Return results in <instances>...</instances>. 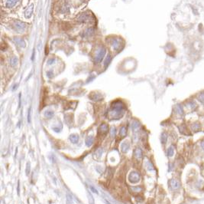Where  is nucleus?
I'll return each instance as SVG.
<instances>
[{
  "mask_svg": "<svg viewBox=\"0 0 204 204\" xmlns=\"http://www.w3.org/2000/svg\"><path fill=\"white\" fill-rule=\"evenodd\" d=\"M141 177L140 174L137 172H132L129 177V180L132 183V184H137L140 181Z\"/></svg>",
  "mask_w": 204,
  "mask_h": 204,
  "instance_id": "obj_1",
  "label": "nucleus"
},
{
  "mask_svg": "<svg viewBox=\"0 0 204 204\" xmlns=\"http://www.w3.org/2000/svg\"><path fill=\"white\" fill-rule=\"evenodd\" d=\"M106 50L104 48H102L101 49L99 50V51L97 53V55H96V57L94 58V61L96 63H100V62L102 61L103 58H104L106 55Z\"/></svg>",
  "mask_w": 204,
  "mask_h": 204,
  "instance_id": "obj_2",
  "label": "nucleus"
},
{
  "mask_svg": "<svg viewBox=\"0 0 204 204\" xmlns=\"http://www.w3.org/2000/svg\"><path fill=\"white\" fill-rule=\"evenodd\" d=\"M14 29H15L16 31H19V32H22L25 29V24L22 22H20V21H15L14 22Z\"/></svg>",
  "mask_w": 204,
  "mask_h": 204,
  "instance_id": "obj_3",
  "label": "nucleus"
},
{
  "mask_svg": "<svg viewBox=\"0 0 204 204\" xmlns=\"http://www.w3.org/2000/svg\"><path fill=\"white\" fill-rule=\"evenodd\" d=\"M77 19L78 21H79V22H88L91 20V18L87 13H83V14H81L79 16H78Z\"/></svg>",
  "mask_w": 204,
  "mask_h": 204,
  "instance_id": "obj_4",
  "label": "nucleus"
},
{
  "mask_svg": "<svg viewBox=\"0 0 204 204\" xmlns=\"http://www.w3.org/2000/svg\"><path fill=\"white\" fill-rule=\"evenodd\" d=\"M33 10H34V5H33V4L30 5L25 10V16L26 17V18L29 19L30 17L32 15Z\"/></svg>",
  "mask_w": 204,
  "mask_h": 204,
  "instance_id": "obj_5",
  "label": "nucleus"
},
{
  "mask_svg": "<svg viewBox=\"0 0 204 204\" xmlns=\"http://www.w3.org/2000/svg\"><path fill=\"white\" fill-rule=\"evenodd\" d=\"M19 2V0H6L5 5L7 8H12V7L15 6Z\"/></svg>",
  "mask_w": 204,
  "mask_h": 204,
  "instance_id": "obj_6",
  "label": "nucleus"
},
{
  "mask_svg": "<svg viewBox=\"0 0 204 204\" xmlns=\"http://www.w3.org/2000/svg\"><path fill=\"white\" fill-rule=\"evenodd\" d=\"M170 186H171L172 189H177L180 187V186H181V184H180V182L178 180H177V179H172L170 180Z\"/></svg>",
  "mask_w": 204,
  "mask_h": 204,
  "instance_id": "obj_7",
  "label": "nucleus"
},
{
  "mask_svg": "<svg viewBox=\"0 0 204 204\" xmlns=\"http://www.w3.org/2000/svg\"><path fill=\"white\" fill-rule=\"evenodd\" d=\"M108 130H109V127L106 124H102V125H100L99 128V131L100 133H102V134H106Z\"/></svg>",
  "mask_w": 204,
  "mask_h": 204,
  "instance_id": "obj_8",
  "label": "nucleus"
},
{
  "mask_svg": "<svg viewBox=\"0 0 204 204\" xmlns=\"http://www.w3.org/2000/svg\"><path fill=\"white\" fill-rule=\"evenodd\" d=\"M129 148L130 146L127 142H124L121 145V150H122V152H123V153H126V152L129 151Z\"/></svg>",
  "mask_w": 204,
  "mask_h": 204,
  "instance_id": "obj_9",
  "label": "nucleus"
},
{
  "mask_svg": "<svg viewBox=\"0 0 204 204\" xmlns=\"http://www.w3.org/2000/svg\"><path fill=\"white\" fill-rule=\"evenodd\" d=\"M134 157L139 160V159L142 157V150H141L140 148H136L134 151Z\"/></svg>",
  "mask_w": 204,
  "mask_h": 204,
  "instance_id": "obj_10",
  "label": "nucleus"
},
{
  "mask_svg": "<svg viewBox=\"0 0 204 204\" xmlns=\"http://www.w3.org/2000/svg\"><path fill=\"white\" fill-rule=\"evenodd\" d=\"M14 41H15V42L18 44L19 46H21V47H25V41H24L23 39H19V38H15V39H14Z\"/></svg>",
  "mask_w": 204,
  "mask_h": 204,
  "instance_id": "obj_11",
  "label": "nucleus"
},
{
  "mask_svg": "<svg viewBox=\"0 0 204 204\" xmlns=\"http://www.w3.org/2000/svg\"><path fill=\"white\" fill-rule=\"evenodd\" d=\"M200 128H201V126H200L199 123H197V122H195L192 124L191 125V130L193 131H198L200 130Z\"/></svg>",
  "mask_w": 204,
  "mask_h": 204,
  "instance_id": "obj_12",
  "label": "nucleus"
},
{
  "mask_svg": "<svg viewBox=\"0 0 204 204\" xmlns=\"http://www.w3.org/2000/svg\"><path fill=\"white\" fill-rule=\"evenodd\" d=\"M111 59H112L111 55H107L106 60L104 61V66H105L106 68H107V67L109 66V65L110 64V62H111Z\"/></svg>",
  "mask_w": 204,
  "mask_h": 204,
  "instance_id": "obj_13",
  "label": "nucleus"
},
{
  "mask_svg": "<svg viewBox=\"0 0 204 204\" xmlns=\"http://www.w3.org/2000/svg\"><path fill=\"white\" fill-rule=\"evenodd\" d=\"M167 156L168 157H173L174 154V147H170L167 149Z\"/></svg>",
  "mask_w": 204,
  "mask_h": 204,
  "instance_id": "obj_14",
  "label": "nucleus"
},
{
  "mask_svg": "<svg viewBox=\"0 0 204 204\" xmlns=\"http://www.w3.org/2000/svg\"><path fill=\"white\" fill-rule=\"evenodd\" d=\"M70 140H71L72 143L74 144H77L78 142V140H79V137L77 135H75V134H72L70 137Z\"/></svg>",
  "mask_w": 204,
  "mask_h": 204,
  "instance_id": "obj_15",
  "label": "nucleus"
},
{
  "mask_svg": "<svg viewBox=\"0 0 204 204\" xmlns=\"http://www.w3.org/2000/svg\"><path fill=\"white\" fill-rule=\"evenodd\" d=\"M17 63H18V58L15 56L12 57L11 58V60H10V65H11V66H12V67L16 66Z\"/></svg>",
  "mask_w": 204,
  "mask_h": 204,
  "instance_id": "obj_16",
  "label": "nucleus"
},
{
  "mask_svg": "<svg viewBox=\"0 0 204 204\" xmlns=\"http://www.w3.org/2000/svg\"><path fill=\"white\" fill-rule=\"evenodd\" d=\"M93 138L92 137H88L86 139V145L87 147H90L93 144Z\"/></svg>",
  "mask_w": 204,
  "mask_h": 204,
  "instance_id": "obj_17",
  "label": "nucleus"
},
{
  "mask_svg": "<svg viewBox=\"0 0 204 204\" xmlns=\"http://www.w3.org/2000/svg\"><path fill=\"white\" fill-rule=\"evenodd\" d=\"M167 134L166 133H162L161 136V141L162 144H165L167 142Z\"/></svg>",
  "mask_w": 204,
  "mask_h": 204,
  "instance_id": "obj_18",
  "label": "nucleus"
},
{
  "mask_svg": "<svg viewBox=\"0 0 204 204\" xmlns=\"http://www.w3.org/2000/svg\"><path fill=\"white\" fill-rule=\"evenodd\" d=\"M176 110H177V112L179 114H181V115L184 114V110H183V108L181 107V105L178 104V105L176 106Z\"/></svg>",
  "mask_w": 204,
  "mask_h": 204,
  "instance_id": "obj_19",
  "label": "nucleus"
},
{
  "mask_svg": "<svg viewBox=\"0 0 204 204\" xmlns=\"http://www.w3.org/2000/svg\"><path fill=\"white\" fill-rule=\"evenodd\" d=\"M126 134H127L126 128H125V127H122V128H121V130H120V135L122 136V137H125V136L126 135Z\"/></svg>",
  "mask_w": 204,
  "mask_h": 204,
  "instance_id": "obj_20",
  "label": "nucleus"
},
{
  "mask_svg": "<svg viewBox=\"0 0 204 204\" xmlns=\"http://www.w3.org/2000/svg\"><path fill=\"white\" fill-rule=\"evenodd\" d=\"M44 115H45L47 117H48V118H51V117H53L54 112L51 111V110H47V111L45 112V114H44Z\"/></svg>",
  "mask_w": 204,
  "mask_h": 204,
  "instance_id": "obj_21",
  "label": "nucleus"
},
{
  "mask_svg": "<svg viewBox=\"0 0 204 204\" xmlns=\"http://www.w3.org/2000/svg\"><path fill=\"white\" fill-rule=\"evenodd\" d=\"M198 100L202 102L203 104H204V91L200 93V94L198 95Z\"/></svg>",
  "mask_w": 204,
  "mask_h": 204,
  "instance_id": "obj_22",
  "label": "nucleus"
},
{
  "mask_svg": "<svg viewBox=\"0 0 204 204\" xmlns=\"http://www.w3.org/2000/svg\"><path fill=\"white\" fill-rule=\"evenodd\" d=\"M188 105H189V107H190V108L191 110H193V109H195L196 108V103L194 102V101H190L189 103H188Z\"/></svg>",
  "mask_w": 204,
  "mask_h": 204,
  "instance_id": "obj_23",
  "label": "nucleus"
},
{
  "mask_svg": "<svg viewBox=\"0 0 204 204\" xmlns=\"http://www.w3.org/2000/svg\"><path fill=\"white\" fill-rule=\"evenodd\" d=\"M112 45H113L114 48H115V49H117V48H119V47L121 45V42L119 43L118 41H117V39H115V41L112 43Z\"/></svg>",
  "mask_w": 204,
  "mask_h": 204,
  "instance_id": "obj_24",
  "label": "nucleus"
},
{
  "mask_svg": "<svg viewBox=\"0 0 204 204\" xmlns=\"http://www.w3.org/2000/svg\"><path fill=\"white\" fill-rule=\"evenodd\" d=\"M132 129H133V130H136V128H138V127H139V124H135V122H134V123L132 124Z\"/></svg>",
  "mask_w": 204,
  "mask_h": 204,
  "instance_id": "obj_25",
  "label": "nucleus"
},
{
  "mask_svg": "<svg viewBox=\"0 0 204 204\" xmlns=\"http://www.w3.org/2000/svg\"><path fill=\"white\" fill-rule=\"evenodd\" d=\"M30 164L29 163H28L27 164V168H26V174L27 175H28L29 174V173H30Z\"/></svg>",
  "mask_w": 204,
  "mask_h": 204,
  "instance_id": "obj_26",
  "label": "nucleus"
},
{
  "mask_svg": "<svg viewBox=\"0 0 204 204\" xmlns=\"http://www.w3.org/2000/svg\"><path fill=\"white\" fill-rule=\"evenodd\" d=\"M30 112H31V108H29L28 110V123L31 122V118H30Z\"/></svg>",
  "mask_w": 204,
  "mask_h": 204,
  "instance_id": "obj_27",
  "label": "nucleus"
},
{
  "mask_svg": "<svg viewBox=\"0 0 204 204\" xmlns=\"http://www.w3.org/2000/svg\"><path fill=\"white\" fill-rule=\"evenodd\" d=\"M132 189H134V191H136V192H140L141 190V187H134V188H132Z\"/></svg>",
  "mask_w": 204,
  "mask_h": 204,
  "instance_id": "obj_28",
  "label": "nucleus"
},
{
  "mask_svg": "<svg viewBox=\"0 0 204 204\" xmlns=\"http://www.w3.org/2000/svg\"><path fill=\"white\" fill-rule=\"evenodd\" d=\"M54 62H55V59H54V58H51V59H50L49 61H48V64L51 65V64H53Z\"/></svg>",
  "mask_w": 204,
  "mask_h": 204,
  "instance_id": "obj_29",
  "label": "nucleus"
},
{
  "mask_svg": "<svg viewBox=\"0 0 204 204\" xmlns=\"http://www.w3.org/2000/svg\"><path fill=\"white\" fill-rule=\"evenodd\" d=\"M90 189H91V190H93V193H98V191L96 190V189L94 187H93V186H90Z\"/></svg>",
  "mask_w": 204,
  "mask_h": 204,
  "instance_id": "obj_30",
  "label": "nucleus"
},
{
  "mask_svg": "<svg viewBox=\"0 0 204 204\" xmlns=\"http://www.w3.org/2000/svg\"><path fill=\"white\" fill-rule=\"evenodd\" d=\"M116 129H115V128H112V130H111V133H112V136H114V135H115V133H116Z\"/></svg>",
  "mask_w": 204,
  "mask_h": 204,
  "instance_id": "obj_31",
  "label": "nucleus"
},
{
  "mask_svg": "<svg viewBox=\"0 0 204 204\" xmlns=\"http://www.w3.org/2000/svg\"><path fill=\"white\" fill-rule=\"evenodd\" d=\"M201 147H202V148H203V150H204V140H203L202 142H201Z\"/></svg>",
  "mask_w": 204,
  "mask_h": 204,
  "instance_id": "obj_32",
  "label": "nucleus"
}]
</instances>
